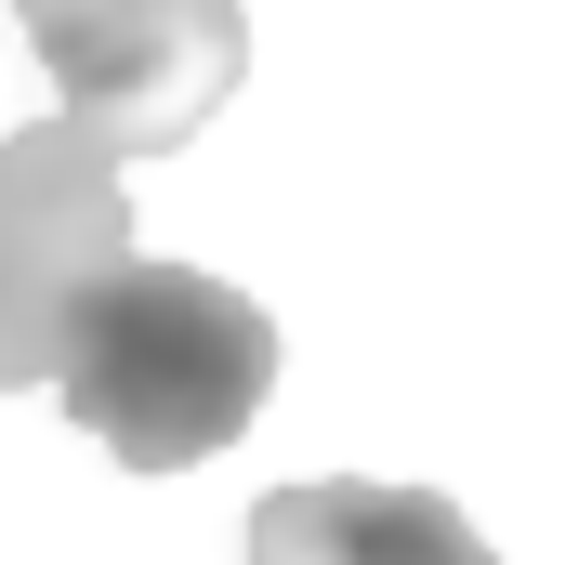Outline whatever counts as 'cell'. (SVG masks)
<instances>
[{
  "mask_svg": "<svg viewBox=\"0 0 565 565\" xmlns=\"http://www.w3.org/2000/svg\"><path fill=\"white\" fill-rule=\"evenodd\" d=\"M66 422L106 434L132 473H184L211 447H237L250 408L277 395V316L250 289L198 277V264H106L66 316Z\"/></svg>",
  "mask_w": 565,
  "mask_h": 565,
  "instance_id": "1",
  "label": "cell"
},
{
  "mask_svg": "<svg viewBox=\"0 0 565 565\" xmlns=\"http://www.w3.org/2000/svg\"><path fill=\"white\" fill-rule=\"evenodd\" d=\"M13 13H26V53L66 93L53 119L106 132L119 158H171L250 66L237 0H13Z\"/></svg>",
  "mask_w": 565,
  "mask_h": 565,
  "instance_id": "2",
  "label": "cell"
},
{
  "mask_svg": "<svg viewBox=\"0 0 565 565\" xmlns=\"http://www.w3.org/2000/svg\"><path fill=\"white\" fill-rule=\"evenodd\" d=\"M132 264V211H119V145L79 119H26L0 132V395L53 382L79 289Z\"/></svg>",
  "mask_w": 565,
  "mask_h": 565,
  "instance_id": "3",
  "label": "cell"
},
{
  "mask_svg": "<svg viewBox=\"0 0 565 565\" xmlns=\"http://www.w3.org/2000/svg\"><path fill=\"white\" fill-rule=\"evenodd\" d=\"M250 565H500L473 540L460 500L434 487H369V473H329V487H277L250 513Z\"/></svg>",
  "mask_w": 565,
  "mask_h": 565,
  "instance_id": "4",
  "label": "cell"
}]
</instances>
